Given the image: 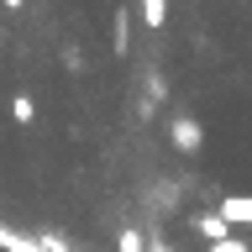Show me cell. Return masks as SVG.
<instances>
[{
	"instance_id": "cell-8",
	"label": "cell",
	"mask_w": 252,
	"mask_h": 252,
	"mask_svg": "<svg viewBox=\"0 0 252 252\" xmlns=\"http://www.w3.org/2000/svg\"><path fill=\"white\" fill-rule=\"evenodd\" d=\"M205 252H252L247 236H231V242H220V247H205Z\"/></svg>"
},
{
	"instance_id": "cell-4",
	"label": "cell",
	"mask_w": 252,
	"mask_h": 252,
	"mask_svg": "<svg viewBox=\"0 0 252 252\" xmlns=\"http://www.w3.org/2000/svg\"><path fill=\"white\" fill-rule=\"evenodd\" d=\"M11 121H21V126L37 121V105H32V94H16V100H11Z\"/></svg>"
},
{
	"instance_id": "cell-6",
	"label": "cell",
	"mask_w": 252,
	"mask_h": 252,
	"mask_svg": "<svg viewBox=\"0 0 252 252\" xmlns=\"http://www.w3.org/2000/svg\"><path fill=\"white\" fill-rule=\"evenodd\" d=\"M142 21L163 32V21H168V5H163V0H142Z\"/></svg>"
},
{
	"instance_id": "cell-7",
	"label": "cell",
	"mask_w": 252,
	"mask_h": 252,
	"mask_svg": "<svg viewBox=\"0 0 252 252\" xmlns=\"http://www.w3.org/2000/svg\"><path fill=\"white\" fill-rule=\"evenodd\" d=\"M110 42H116V53H126V47H131V16H116V37H110Z\"/></svg>"
},
{
	"instance_id": "cell-5",
	"label": "cell",
	"mask_w": 252,
	"mask_h": 252,
	"mask_svg": "<svg viewBox=\"0 0 252 252\" xmlns=\"http://www.w3.org/2000/svg\"><path fill=\"white\" fill-rule=\"evenodd\" d=\"M116 252H147V242H142V231H131V226H121V231H116Z\"/></svg>"
},
{
	"instance_id": "cell-2",
	"label": "cell",
	"mask_w": 252,
	"mask_h": 252,
	"mask_svg": "<svg viewBox=\"0 0 252 252\" xmlns=\"http://www.w3.org/2000/svg\"><path fill=\"white\" fill-rule=\"evenodd\" d=\"M194 231H200L205 236V247H220V242H231V226H226V220H220V210H216V216H194Z\"/></svg>"
},
{
	"instance_id": "cell-3",
	"label": "cell",
	"mask_w": 252,
	"mask_h": 252,
	"mask_svg": "<svg viewBox=\"0 0 252 252\" xmlns=\"http://www.w3.org/2000/svg\"><path fill=\"white\" fill-rule=\"evenodd\" d=\"M0 247L5 252H47L37 236H21V231H11V226H0Z\"/></svg>"
},
{
	"instance_id": "cell-1",
	"label": "cell",
	"mask_w": 252,
	"mask_h": 252,
	"mask_svg": "<svg viewBox=\"0 0 252 252\" xmlns=\"http://www.w3.org/2000/svg\"><path fill=\"white\" fill-rule=\"evenodd\" d=\"M168 142L179 147V153H200V147H205V131H200V121H194V116H184V110H179V116L168 121Z\"/></svg>"
},
{
	"instance_id": "cell-10",
	"label": "cell",
	"mask_w": 252,
	"mask_h": 252,
	"mask_svg": "<svg viewBox=\"0 0 252 252\" xmlns=\"http://www.w3.org/2000/svg\"><path fill=\"white\" fill-rule=\"evenodd\" d=\"M0 42H5V27H0Z\"/></svg>"
},
{
	"instance_id": "cell-9",
	"label": "cell",
	"mask_w": 252,
	"mask_h": 252,
	"mask_svg": "<svg viewBox=\"0 0 252 252\" xmlns=\"http://www.w3.org/2000/svg\"><path fill=\"white\" fill-rule=\"evenodd\" d=\"M147 252H173V247L163 242V236H158V242H147Z\"/></svg>"
}]
</instances>
